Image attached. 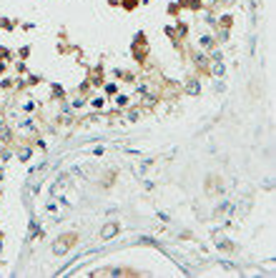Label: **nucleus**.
I'll use <instances>...</instances> for the list:
<instances>
[{"mask_svg": "<svg viewBox=\"0 0 276 278\" xmlns=\"http://www.w3.org/2000/svg\"><path fill=\"white\" fill-rule=\"evenodd\" d=\"M116 233H118V226H116V223H108V226L101 231V236H103V238H113Z\"/></svg>", "mask_w": 276, "mask_h": 278, "instance_id": "obj_1", "label": "nucleus"}, {"mask_svg": "<svg viewBox=\"0 0 276 278\" xmlns=\"http://www.w3.org/2000/svg\"><path fill=\"white\" fill-rule=\"evenodd\" d=\"M186 93H188V95H196V93H198V83H188L186 85Z\"/></svg>", "mask_w": 276, "mask_h": 278, "instance_id": "obj_2", "label": "nucleus"}, {"mask_svg": "<svg viewBox=\"0 0 276 278\" xmlns=\"http://www.w3.org/2000/svg\"><path fill=\"white\" fill-rule=\"evenodd\" d=\"M198 43H201V45H204V48H211V45H213V40L208 38V35H204V38H201Z\"/></svg>", "mask_w": 276, "mask_h": 278, "instance_id": "obj_3", "label": "nucleus"}, {"mask_svg": "<svg viewBox=\"0 0 276 278\" xmlns=\"http://www.w3.org/2000/svg\"><path fill=\"white\" fill-rule=\"evenodd\" d=\"M196 63H198V65H208V60H206V55H196Z\"/></svg>", "mask_w": 276, "mask_h": 278, "instance_id": "obj_4", "label": "nucleus"}, {"mask_svg": "<svg viewBox=\"0 0 276 278\" xmlns=\"http://www.w3.org/2000/svg\"><path fill=\"white\" fill-rule=\"evenodd\" d=\"M30 158V151H28V148H23V151H20V160H28Z\"/></svg>", "mask_w": 276, "mask_h": 278, "instance_id": "obj_5", "label": "nucleus"}, {"mask_svg": "<svg viewBox=\"0 0 276 278\" xmlns=\"http://www.w3.org/2000/svg\"><path fill=\"white\" fill-rule=\"evenodd\" d=\"M213 73H216V75H224V65H221V63L213 65Z\"/></svg>", "mask_w": 276, "mask_h": 278, "instance_id": "obj_6", "label": "nucleus"}]
</instances>
